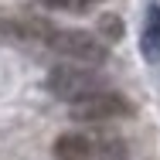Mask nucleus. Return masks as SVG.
I'll use <instances>...</instances> for the list:
<instances>
[{"instance_id": "423d86ee", "label": "nucleus", "mask_w": 160, "mask_h": 160, "mask_svg": "<svg viewBox=\"0 0 160 160\" xmlns=\"http://www.w3.org/2000/svg\"><path fill=\"white\" fill-rule=\"evenodd\" d=\"M48 7H55V10H72V14H82V10H89V7H96L99 0H44Z\"/></svg>"}, {"instance_id": "f257e3e1", "label": "nucleus", "mask_w": 160, "mask_h": 160, "mask_svg": "<svg viewBox=\"0 0 160 160\" xmlns=\"http://www.w3.org/2000/svg\"><path fill=\"white\" fill-rule=\"evenodd\" d=\"M48 92L62 102H82V99H92L99 92H106V78L82 68V65H62L48 75Z\"/></svg>"}, {"instance_id": "7ed1b4c3", "label": "nucleus", "mask_w": 160, "mask_h": 160, "mask_svg": "<svg viewBox=\"0 0 160 160\" xmlns=\"http://www.w3.org/2000/svg\"><path fill=\"white\" fill-rule=\"evenodd\" d=\"M129 112H133L129 99H123L119 92H109V89L72 106V116L82 119V123H106V119H119V116H129Z\"/></svg>"}, {"instance_id": "20e7f679", "label": "nucleus", "mask_w": 160, "mask_h": 160, "mask_svg": "<svg viewBox=\"0 0 160 160\" xmlns=\"http://www.w3.org/2000/svg\"><path fill=\"white\" fill-rule=\"evenodd\" d=\"M55 157L58 160H99V136L89 133H62L55 140Z\"/></svg>"}, {"instance_id": "39448f33", "label": "nucleus", "mask_w": 160, "mask_h": 160, "mask_svg": "<svg viewBox=\"0 0 160 160\" xmlns=\"http://www.w3.org/2000/svg\"><path fill=\"white\" fill-rule=\"evenodd\" d=\"M143 55L150 62L160 58V3L147 7V21H143Z\"/></svg>"}, {"instance_id": "f03ea898", "label": "nucleus", "mask_w": 160, "mask_h": 160, "mask_svg": "<svg viewBox=\"0 0 160 160\" xmlns=\"http://www.w3.org/2000/svg\"><path fill=\"white\" fill-rule=\"evenodd\" d=\"M44 44H48L51 51L65 55V58L78 62V65L106 62V44H102L99 38H92V34H85V31H75V28H55V24H51Z\"/></svg>"}, {"instance_id": "0eeeda50", "label": "nucleus", "mask_w": 160, "mask_h": 160, "mask_svg": "<svg viewBox=\"0 0 160 160\" xmlns=\"http://www.w3.org/2000/svg\"><path fill=\"white\" fill-rule=\"evenodd\" d=\"M99 28H102V34H106L109 41H116V38L123 34V21H119L116 14H106V17L99 21Z\"/></svg>"}]
</instances>
